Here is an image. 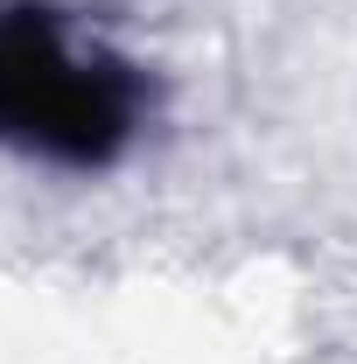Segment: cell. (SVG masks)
I'll list each match as a JSON object with an SVG mask.
<instances>
[{
  "mask_svg": "<svg viewBox=\"0 0 357 364\" xmlns=\"http://www.w3.org/2000/svg\"><path fill=\"white\" fill-rule=\"evenodd\" d=\"M147 127L134 56L78 36L49 7H0V147L63 176L112 168Z\"/></svg>",
  "mask_w": 357,
  "mask_h": 364,
  "instance_id": "1",
  "label": "cell"
}]
</instances>
